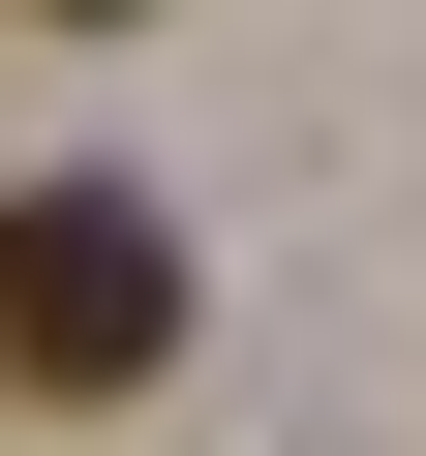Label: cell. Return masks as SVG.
Masks as SVG:
<instances>
[{"label":"cell","instance_id":"obj_1","mask_svg":"<svg viewBox=\"0 0 426 456\" xmlns=\"http://www.w3.org/2000/svg\"><path fill=\"white\" fill-rule=\"evenodd\" d=\"M183 365V213L152 183H0V395L31 426H122Z\"/></svg>","mask_w":426,"mask_h":456},{"label":"cell","instance_id":"obj_2","mask_svg":"<svg viewBox=\"0 0 426 456\" xmlns=\"http://www.w3.org/2000/svg\"><path fill=\"white\" fill-rule=\"evenodd\" d=\"M61 31H92V0H61Z\"/></svg>","mask_w":426,"mask_h":456}]
</instances>
